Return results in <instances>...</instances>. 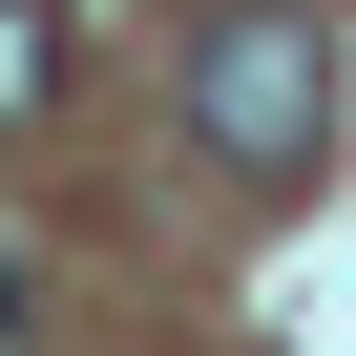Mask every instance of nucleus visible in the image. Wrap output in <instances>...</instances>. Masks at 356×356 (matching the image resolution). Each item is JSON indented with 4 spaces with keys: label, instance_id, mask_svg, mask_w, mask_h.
I'll list each match as a JSON object with an SVG mask.
<instances>
[{
    "label": "nucleus",
    "instance_id": "1",
    "mask_svg": "<svg viewBox=\"0 0 356 356\" xmlns=\"http://www.w3.org/2000/svg\"><path fill=\"white\" fill-rule=\"evenodd\" d=\"M189 126H210V168L293 189V168H314V126H335V42L293 22V0H231V22L189 42Z\"/></svg>",
    "mask_w": 356,
    "mask_h": 356
},
{
    "label": "nucleus",
    "instance_id": "2",
    "mask_svg": "<svg viewBox=\"0 0 356 356\" xmlns=\"http://www.w3.org/2000/svg\"><path fill=\"white\" fill-rule=\"evenodd\" d=\"M63 84V22H42V0H0V105H42Z\"/></svg>",
    "mask_w": 356,
    "mask_h": 356
},
{
    "label": "nucleus",
    "instance_id": "3",
    "mask_svg": "<svg viewBox=\"0 0 356 356\" xmlns=\"http://www.w3.org/2000/svg\"><path fill=\"white\" fill-rule=\"evenodd\" d=\"M0 356H22V252H0Z\"/></svg>",
    "mask_w": 356,
    "mask_h": 356
}]
</instances>
